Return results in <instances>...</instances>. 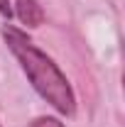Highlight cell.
Segmentation results:
<instances>
[{
    "mask_svg": "<svg viewBox=\"0 0 125 127\" xmlns=\"http://www.w3.org/2000/svg\"><path fill=\"white\" fill-rule=\"evenodd\" d=\"M30 127H64V122L57 117H37L30 122Z\"/></svg>",
    "mask_w": 125,
    "mask_h": 127,
    "instance_id": "cell-3",
    "label": "cell"
},
{
    "mask_svg": "<svg viewBox=\"0 0 125 127\" xmlns=\"http://www.w3.org/2000/svg\"><path fill=\"white\" fill-rule=\"evenodd\" d=\"M15 15L27 27H39L44 22V10L37 0H15Z\"/></svg>",
    "mask_w": 125,
    "mask_h": 127,
    "instance_id": "cell-2",
    "label": "cell"
},
{
    "mask_svg": "<svg viewBox=\"0 0 125 127\" xmlns=\"http://www.w3.org/2000/svg\"><path fill=\"white\" fill-rule=\"evenodd\" d=\"M0 34H2L7 49L20 61L25 76L32 83V88L42 95L54 110H59L62 115H74V110H76V95H74V88L66 81V76L59 71V66L52 61L42 49L34 47L32 39L22 30H17L12 25H5Z\"/></svg>",
    "mask_w": 125,
    "mask_h": 127,
    "instance_id": "cell-1",
    "label": "cell"
},
{
    "mask_svg": "<svg viewBox=\"0 0 125 127\" xmlns=\"http://www.w3.org/2000/svg\"><path fill=\"white\" fill-rule=\"evenodd\" d=\"M0 15L2 17H12V7H10V0H0Z\"/></svg>",
    "mask_w": 125,
    "mask_h": 127,
    "instance_id": "cell-4",
    "label": "cell"
}]
</instances>
